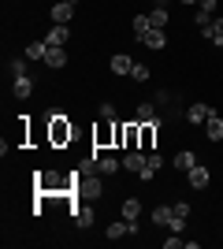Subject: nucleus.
<instances>
[{"label": "nucleus", "instance_id": "22", "mask_svg": "<svg viewBox=\"0 0 223 249\" xmlns=\"http://www.w3.org/2000/svg\"><path fill=\"white\" fill-rule=\"evenodd\" d=\"M78 190H82L86 197H101V182H97V178H82V182H78Z\"/></svg>", "mask_w": 223, "mask_h": 249}, {"label": "nucleus", "instance_id": "5", "mask_svg": "<svg viewBox=\"0 0 223 249\" xmlns=\"http://www.w3.org/2000/svg\"><path fill=\"white\" fill-rule=\"evenodd\" d=\"M160 167H164V160H160V153H149V160H145V167H141V171H138V178H141V182H149V178L156 175Z\"/></svg>", "mask_w": 223, "mask_h": 249}, {"label": "nucleus", "instance_id": "30", "mask_svg": "<svg viewBox=\"0 0 223 249\" xmlns=\"http://www.w3.org/2000/svg\"><path fill=\"white\" fill-rule=\"evenodd\" d=\"M11 74L19 78V74H26V60H11Z\"/></svg>", "mask_w": 223, "mask_h": 249}, {"label": "nucleus", "instance_id": "34", "mask_svg": "<svg viewBox=\"0 0 223 249\" xmlns=\"http://www.w3.org/2000/svg\"><path fill=\"white\" fill-rule=\"evenodd\" d=\"M179 4H186V8H190V4H201V0H179Z\"/></svg>", "mask_w": 223, "mask_h": 249}, {"label": "nucleus", "instance_id": "11", "mask_svg": "<svg viewBox=\"0 0 223 249\" xmlns=\"http://www.w3.org/2000/svg\"><path fill=\"white\" fill-rule=\"evenodd\" d=\"M175 167H179L182 175H186L190 167H197V156H193V149H182V153H175Z\"/></svg>", "mask_w": 223, "mask_h": 249}, {"label": "nucleus", "instance_id": "9", "mask_svg": "<svg viewBox=\"0 0 223 249\" xmlns=\"http://www.w3.org/2000/svg\"><path fill=\"white\" fill-rule=\"evenodd\" d=\"M208 112H212V108H208V104H190V108H186V123H205V119H208Z\"/></svg>", "mask_w": 223, "mask_h": 249}, {"label": "nucleus", "instance_id": "13", "mask_svg": "<svg viewBox=\"0 0 223 249\" xmlns=\"http://www.w3.org/2000/svg\"><path fill=\"white\" fill-rule=\"evenodd\" d=\"M67 34H71V30H67L64 22H56L52 30L45 34V41H49V45H67Z\"/></svg>", "mask_w": 223, "mask_h": 249}, {"label": "nucleus", "instance_id": "35", "mask_svg": "<svg viewBox=\"0 0 223 249\" xmlns=\"http://www.w3.org/2000/svg\"><path fill=\"white\" fill-rule=\"evenodd\" d=\"M160 4H164V0H160Z\"/></svg>", "mask_w": 223, "mask_h": 249}, {"label": "nucleus", "instance_id": "7", "mask_svg": "<svg viewBox=\"0 0 223 249\" xmlns=\"http://www.w3.org/2000/svg\"><path fill=\"white\" fill-rule=\"evenodd\" d=\"M45 63L52 67V71H60L67 63V52H64V45H49V56H45Z\"/></svg>", "mask_w": 223, "mask_h": 249}, {"label": "nucleus", "instance_id": "20", "mask_svg": "<svg viewBox=\"0 0 223 249\" xmlns=\"http://www.w3.org/2000/svg\"><path fill=\"white\" fill-rule=\"evenodd\" d=\"M74 223H78V227H89V223H93V208L78 205V208H74Z\"/></svg>", "mask_w": 223, "mask_h": 249}, {"label": "nucleus", "instance_id": "31", "mask_svg": "<svg viewBox=\"0 0 223 249\" xmlns=\"http://www.w3.org/2000/svg\"><path fill=\"white\" fill-rule=\"evenodd\" d=\"M179 246H182V238L171 231V238H164V249H179Z\"/></svg>", "mask_w": 223, "mask_h": 249}, {"label": "nucleus", "instance_id": "29", "mask_svg": "<svg viewBox=\"0 0 223 249\" xmlns=\"http://www.w3.org/2000/svg\"><path fill=\"white\" fill-rule=\"evenodd\" d=\"M101 119H116V104H101Z\"/></svg>", "mask_w": 223, "mask_h": 249}, {"label": "nucleus", "instance_id": "12", "mask_svg": "<svg viewBox=\"0 0 223 249\" xmlns=\"http://www.w3.org/2000/svg\"><path fill=\"white\" fill-rule=\"evenodd\" d=\"M45 56H49V41H45V37L26 45V60H45Z\"/></svg>", "mask_w": 223, "mask_h": 249}, {"label": "nucleus", "instance_id": "4", "mask_svg": "<svg viewBox=\"0 0 223 249\" xmlns=\"http://www.w3.org/2000/svg\"><path fill=\"white\" fill-rule=\"evenodd\" d=\"M186 178H190V186H193V190H205L212 175H208V167H201V164H197V167H190V171H186Z\"/></svg>", "mask_w": 223, "mask_h": 249}, {"label": "nucleus", "instance_id": "32", "mask_svg": "<svg viewBox=\"0 0 223 249\" xmlns=\"http://www.w3.org/2000/svg\"><path fill=\"white\" fill-rule=\"evenodd\" d=\"M175 208V216H190V205H186V201H179V205H171Z\"/></svg>", "mask_w": 223, "mask_h": 249}, {"label": "nucleus", "instance_id": "2", "mask_svg": "<svg viewBox=\"0 0 223 249\" xmlns=\"http://www.w3.org/2000/svg\"><path fill=\"white\" fill-rule=\"evenodd\" d=\"M145 160H149V153H145V149H130V153L123 156V167H127V171H134V175H138L141 167H145Z\"/></svg>", "mask_w": 223, "mask_h": 249}, {"label": "nucleus", "instance_id": "17", "mask_svg": "<svg viewBox=\"0 0 223 249\" xmlns=\"http://www.w3.org/2000/svg\"><path fill=\"white\" fill-rule=\"evenodd\" d=\"M168 19H171V15H168V8H164V4H156V8L149 11V22H153L156 30H164V26H168Z\"/></svg>", "mask_w": 223, "mask_h": 249}, {"label": "nucleus", "instance_id": "3", "mask_svg": "<svg viewBox=\"0 0 223 249\" xmlns=\"http://www.w3.org/2000/svg\"><path fill=\"white\" fill-rule=\"evenodd\" d=\"M74 19V0H60V4H52V22H71Z\"/></svg>", "mask_w": 223, "mask_h": 249}, {"label": "nucleus", "instance_id": "1", "mask_svg": "<svg viewBox=\"0 0 223 249\" xmlns=\"http://www.w3.org/2000/svg\"><path fill=\"white\" fill-rule=\"evenodd\" d=\"M64 142H71V123L64 115H52V145H64Z\"/></svg>", "mask_w": 223, "mask_h": 249}, {"label": "nucleus", "instance_id": "10", "mask_svg": "<svg viewBox=\"0 0 223 249\" xmlns=\"http://www.w3.org/2000/svg\"><path fill=\"white\" fill-rule=\"evenodd\" d=\"M141 45H149V49H156V52H160V49H164V45H168V34L153 26V30H149L145 37H141Z\"/></svg>", "mask_w": 223, "mask_h": 249}, {"label": "nucleus", "instance_id": "18", "mask_svg": "<svg viewBox=\"0 0 223 249\" xmlns=\"http://www.w3.org/2000/svg\"><path fill=\"white\" fill-rule=\"evenodd\" d=\"M30 93H34V82H30V74H19V78H15V97H19V101H26Z\"/></svg>", "mask_w": 223, "mask_h": 249}, {"label": "nucleus", "instance_id": "26", "mask_svg": "<svg viewBox=\"0 0 223 249\" xmlns=\"http://www.w3.org/2000/svg\"><path fill=\"white\" fill-rule=\"evenodd\" d=\"M130 78H134V82H149V67H145V63H134Z\"/></svg>", "mask_w": 223, "mask_h": 249}, {"label": "nucleus", "instance_id": "28", "mask_svg": "<svg viewBox=\"0 0 223 249\" xmlns=\"http://www.w3.org/2000/svg\"><path fill=\"white\" fill-rule=\"evenodd\" d=\"M171 231H175V234H182V231H186V216H171V223H168Z\"/></svg>", "mask_w": 223, "mask_h": 249}, {"label": "nucleus", "instance_id": "6", "mask_svg": "<svg viewBox=\"0 0 223 249\" xmlns=\"http://www.w3.org/2000/svg\"><path fill=\"white\" fill-rule=\"evenodd\" d=\"M205 130H208V138H212V142H223V119L216 115V108L208 112V119H205Z\"/></svg>", "mask_w": 223, "mask_h": 249}, {"label": "nucleus", "instance_id": "24", "mask_svg": "<svg viewBox=\"0 0 223 249\" xmlns=\"http://www.w3.org/2000/svg\"><path fill=\"white\" fill-rule=\"evenodd\" d=\"M130 26H134V34H138V37H145V34L153 30V22H149V15H134V22H130Z\"/></svg>", "mask_w": 223, "mask_h": 249}, {"label": "nucleus", "instance_id": "19", "mask_svg": "<svg viewBox=\"0 0 223 249\" xmlns=\"http://www.w3.org/2000/svg\"><path fill=\"white\" fill-rule=\"evenodd\" d=\"M138 142H141V130H138V126H134V123L123 126V145H127V149H138Z\"/></svg>", "mask_w": 223, "mask_h": 249}, {"label": "nucleus", "instance_id": "15", "mask_svg": "<svg viewBox=\"0 0 223 249\" xmlns=\"http://www.w3.org/2000/svg\"><path fill=\"white\" fill-rule=\"evenodd\" d=\"M119 167H123V160H116V156H101V160H97V171H101V175H116Z\"/></svg>", "mask_w": 223, "mask_h": 249}, {"label": "nucleus", "instance_id": "21", "mask_svg": "<svg viewBox=\"0 0 223 249\" xmlns=\"http://www.w3.org/2000/svg\"><path fill=\"white\" fill-rule=\"evenodd\" d=\"M138 212H141V201L138 197H127V201H123V219H138Z\"/></svg>", "mask_w": 223, "mask_h": 249}, {"label": "nucleus", "instance_id": "27", "mask_svg": "<svg viewBox=\"0 0 223 249\" xmlns=\"http://www.w3.org/2000/svg\"><path fill=\"white\" fill-rule=\"evenodd\" d=\"M193 22H197V26H201V30H205V26L212 22V15H208V11H201V8H197V11H193Z\"/></svg>", "mask_w": 223, "mask_h": 249}, {"label": "nucleus", "instance_id": "16", "mask_svg": "<svg viewBox=\"0 0 223 249\" xmlns=\"http://www.w3.org/2000/svg\"><path fill=\"white\" fill-rule=\"evenodd\" d=\"M205 37H208V41H216V45H223V19H212L208 22V26H205Z\"/></svg>", "mask_w": 223, "mask_h": 249}, {"label": "nucleus", "instance_id": "23", "mask_svg": "<svg viewBox=\"0 0 223 249\" xmlns=\"http://www.w3.org/2000/svg\"><path fill=\"white\" fill-rule=\"evenodd\" d=\"M153 115H156V104H138V119H141V123H160V119H153Z\"/></svg>", "mask_w": 223, "mask_h": 249}, {"label": "nucleus", "instance_id": "8", "mask_svg": "<svg viewBox=\"0 0 223 249\" xmlns=\"http://www.w3.org/2000/svg\"><path fill=\"white\" fill-rule=\"evenodd\" d=\"M108 67H112V74H130V71H134V60H130L127 52H119V56H112Z\"/></svg>", "mask_w": 223, "mask_h": 249}, {"label": "nucleus", "instance_id": "14", "mask_svg": "<svg viewBox=\"0 0 223 249\" xmlns=\"http://www.w3.org/2000/svg\"><path fill=\"white\" fill-rule=\"evenodd\" d=\"M156 126H160V123H156ZM156 126H153V123H145V126H141V142H138V149L153 153V142H156Z\"/></svg>", "mask_w": 223, "mask_h": 249}, {"label": "nucleus", "instance_id": "33", "mask_svg": "<svg viewBox=\"0 0 223 249\" xmlns=\"http://www.w3.org/2000/svg\"><path fill=\"white\" fill-rule=\"evenodd\" d=\"M197 8H201V11H208V15H212V11H216V0H201Z\"/></svg>", "mask_w": 223, "mask_h": 249}, {"label": "nucleus", "instance_id": "25", "mask_svg": "<svg viewBox=\"0 0 223 249\" xmlns=\"http://www.w3.org/2000/svg\"><path fill=\"white\" fill-rule=\"evenodd\" d=\"M171 216H175V208H156V212H153V219H156V223H160V227H168V223H171Z\"/></svg>", "mask_w": 223, "mask_h": 249}]
</instances>
